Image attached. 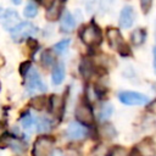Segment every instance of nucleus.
Segmentation results:
<instances>
[{
    "instance_id": "nucleus-13",
    "label": "nucleus",
    "mask_w": 156,
    "mask_h": 156,
    "mask_svg": "<svg viewBox=\"0 0 156 156\" xmlns=\"http://www.w3.org/2000/svg\"><path fill=\"white\" fill-rule=\"evenodd\" d=\"M61 30L66 32V33H69L72 32L74 28H76V20L73 17V15L69 12V11H63L62 16H61Z\"/></svg>"
},
{
    "instance_id": "nucleus-7",
    "label": "nucleus",
    "mask_w": 156,
    "mask_h": 156,
    "mask_svg": "<svg viewBox=\"0 0 156 156\" xmlns=\"http://www.w3.org/2000/svg\"><path fill=\"white\" fill-rule=\"evenodd\" d=\"M155 154H156V147L151 138L143 139L130 150V156H154Z\"/></svg>"
},
{
    "instance_id": "nucleus-27",
    "label": "nucleus",
    "mask_w": 156,
    "mask_h": 156,
    "mask_svg": "<svg viewBox=\"0 0 156 156\" xmlns=\"http://www.w3.org/2000/svg\"><path fill=\"white\" fill-rule=\"evenodd\" d=\"M112 2H113V0H101V9L102 10H108L110 7H111V5H112Z\"/></svg>"
},
{
    "instance_id": "nucleus-17",
    "label": "nucleus",
    "mask_w": 156,
    "mask_h": 156,
    "mask_svg": "<svg viewBox=\"0 0 156 156\" xmlns=\"http://www.w3.org/2000/svg\"><path fill=\"white\" fill-rule=\"evenodd\" d=\"M41 62H43V66L45 67H51L55 65V55H54V51L51 50H45L43 54H41V57H40Z\"/></svg>"
},
{
    "instance_id": "nucleus-16",
    "label": "nucleus",
    "mask_w": 156,
    "mask_h": 156,
    "mask_svg": "<svg viewBox=\"0 0 156 156\" xmlns=\"http://www.w3.org/2000/svg\"><path fill=\"white\" fill-rule=\"evenodd\" d=\"M62 107H63V100H62V98L58 96V95H52L50 98V108H51L52 113L58 115L62 111Z\"/></svg>"
},
{
    "instance_id": "nucleus-9",
    "label": "nucleus",
    "mask_w": 156,
    "mask_h": 156,
    "mask_svg": "<svg viewBox=\"0 0 156 156\" xmlns=\"http://www.w3.org/2000/svg\"><path fill=\"white\" fill-rule=\"evenodd\" d=\"M66 135L71 140H80L88 135V128L79 122H71L66 129Z\"/></svg>"
},
{
    "instance_id": "nucleus-8",
    "label": "nucleus",
    "mask_w": 156,
    "mask_h": 156,
    "mask_svg": "<svg viewBox=\"0 0 156 156\" xmlns=\"http://www.w3.org/2000/svg\"><path fill=\"white\" fill-rule=\"evenodd\" d=\"M0 21L2 23V27L7 30H12L15 29L20 23H21V18L18 16V13L11 9H7L5 11H2V13L0 15Z\"/></svg>"
},
{
    "instance_id": "nucleus-24",
    "label": "nucleus",
    "mask_w": 156,
    "mask_h": 156,
    "mask_svg": "<svg viewBox=\"0 0 156 156\" xmlns=\"http://www.w3.org/2000/svg\"><path fill=\"white\" fill-rule=\"evenodd\" d=\"M45 101L46 99L44 96H35L30 100V106L34 107L35 110H43L45 106Z\"/></svg>"
},
{
    "instance_id": "nucleus-10",
    "label": "nucleus",
    "mask_w": 156,
    "mask_h": 156,
    "mask_svg": "<svg viewBox=\"0 0 156 156\" xmlns=\"http://www.w3.org/2000/svg\"><path fill=\"white\" fill-rule=\"evenodd\" d=\"M76 118L82 124H90V123H93L94 115H93L91 107L88 104H85V102H80L76 107Z\"/></svg>"
},
{
    "instance_id": "nucleus-11",
    "label": "nucleus",
    "mask_w": 156,
    "mask_h": 156,
    "mask_svg": "<svg viewBox=\"0 0 156 156\" xmlns=\"http://www.w3.org/2000/svg\"><path fill=\"white\" fill-rule=\"evenodd\" d=\"M135 11L132 6L129 5H126L122 10H121V15H119V24L122 28L127 29L129 27H132V24L134 23L135 21Z\"/></svg>"
},
{
    "instance_id": "nucleus-6",
    "label": "nucleus",
    "mask_w": 156,
    "mask_h": 156,
    "mask_svg": "<svg viewBox=\"0 0 156 156\" xmlns=\"http://www.w3.org/2000/svg\"><path fill=\"white\" fill-rule=\"evenodd\" d=\"M118 99L122 104L128 105V106H139V105H145L149 102V98L144 94L136 93V91H121L118 94Z\"/></svg>"
},
{
    "instance_id": "nucleus-18",
    "label": "nucleus",
    "mask_w": 156,
    "mask_h": 156,
    "mask_svg": "<svg viewBox=\"0 0 156 156\" xmlns=\"http://www.w3.org/2000/svg\"><path fill=\"white\" fill-rule=\"evenodd\" d=\"M80 72H82V76L84 78H89L93 76V72H94V66L91 63V61L89 60H83L82 63H80Z\"/></svg>"
},
{
    "instance_id": "nucleus-22",
    "label": "nucleus",
    "mask_w": 156,
    "mask_h": 156,
    "mask_svg": "<svg viewBox=\"0 0 156 156\" xmlns=\"http://www.w3.org/2000/svg\"><path fill=\"white\" fill-rule=\"evenodd\" d=\"M69 44H71V39H63V40H61V41H58V43H56L55 45H54V48H52V51H55L56 54H63L67 49H68V46H69Z\"/></svg>"
},
{
    "instance_id": "nucleus-30",
    "label": "nucleus",
    "mask_w": 156,
    "mask_h": 156,
    "mask_svg": "<svg viewBox=\"0 0 156 156\" xmlns=\"http://www.w3.org/2000/svg\"><path fill=\"white\" fill-rule=\"evenodd\" d=\"M154 69L156 72V48H154Z\"/></svg>"
},
{
    "instance_id": "nucleus-15",
    "label": "nucleus",
    "mask_w": 156,
    "mask_h": 156,
    "mask_svg": "<svg viewBox=\"0 0 156 156\" xmlns=\"http://www.w3.org/2000/svg\"><path fill=\"white\" fill-rule=\"evenodd\" d=\"M145 38H146V32L145 29L143 28H136L130 34V41L133 45L138 46V45H141L144 41H145Z\"/></svg>"
},
{
    "instance_id": "nucleus-33",
    "label": "nucleus",
    "mask_w": 156,
    "mask_h": 156,
    "mask_svg": "<svg viewBox=\"0 0 156 156\" xmlns=\"http://www.w3.org/2000/svg\"><path fill=\"white\" fill-rule=\"evenodd\" d=\"M11 1H12L15 5H20V4L22 2V0H11Z\"/></svg>"
},
{
    "instance_id": "nucleus-14",
    "label": "nucleus",
    "mask_w": 156,
    "mask_h": 156,
    "mask_svg": "<svg viewBox=\"0 0 156 156\" xmlns=\"http://www.w3.org/2000/svg\"><path fill=\"white\" fill-rule=\"evenodd\" d=\"M63 79H65V66H63V63L58 62L54 66L52 74H51V80L55 85H58V84L62 83Z\"/></svg>"
},
{
    "instance_id": "nucleus-28",
    "label": "nucleus",
    "mask_w": 156,
    "mask_h": 156,
    "mask_svg": "<svg viewBox=\"0 0 156 156\" xmlns=\"http://www.w3.org/2000/svg\"><path fill=\"white\" fill-rule=\"evenodd\" d=\"M54 1H55V0H40V4L48 9L49 6H51V4H52Z\"/></svg>"
},
{
    "instance_id": "nucleus-23",
    "label": "nucleus",
    "mask_w": 156,
    "mask_h": 156,
    "mask_svg": "<svg viewBox=\"0 0 156 156\" xmlns=\"http://www.w3.org/2000/svg\"><path fill=\"white\" fill-rule=\"evenodd\" d=\"M35 124H37V129H38L39 132H48V130L50 129V127H51V122H50V119H48L46 117H40V118H38L37 122H35Z\"/></svg>"
},
{
    "instance_id": "nucleus-1",
    "label": "nucleus",
    "mask_w": 156,
    "mask_h": 156,
    "mask_svg": "<svg viewBox=\"0 0 156 156\" xmlns=\"http://www.w3.org/2000/svg\"><path fill=\"white\" fill-rule=\"evenodd\" d=\"M106 37H107V40H108L110 46L113 50H116L117 52H119L121 55L127 56L130 52L128 44L124 41L121 32L117 28H108L107 32H106Z\"/></svg>"
},
{
    "instance_id": "nucleus-5",
    "label": "nucleus",
    "mask_w": 156,
    "mask_h": 156,
    "mask_svg": "<svg viewBox=\"0 0 156 156\" xmlns=\"http://www.w3.org/2000/svg\"><path fill=\"white\" fill-rule=\"evenodd\" d=\"M52 146H54V139L48 135L39 136L33 145V156H49L50 152H52Z\"/></svg>"
},
{
    "instance_id": "nucleus-3",
    "label": "nucleus",
    "mask_w": 156,
    "mask_h": 156,
    "mask_svg": "<svg viewBox=\"0 0 156 156\" xmlns=\"http://www.w3.org/2000/svg\"><path fill=\"white\" fill-rule=\"evenodd\" d=\"M38 32H39L38 27H35L30 22H21L15 29L11 30V37L13 40L20 41V40L27 39L32 35H35Z\"/></svg>"
},
{
    "instance_id": "nucleus-19",
    "label": "nucleus",
    "mask_w": 156,
    "mask_h": 156,
    "mask_svg": "<svg viewBox=\"0 0 156 156\" xmlns=\"http://www.w3.org/2000/svg\"><path fill=\"white\" fill-rule=\"evenodd\" d=\"M113 113V106L110 104H104L100 108V113H99V119L100 121H106L108 119Z\"/></svg>"
},
{
    "instance_id": "nucleus-2",
    "label": "nucleus",
    "mask_w": 156,
    "mask_h": 156,
    "mask_svg": "<svg viewBox=\"0 0 156 156\" xmlns=\"http://www.w3.org/2000/svg\"><path fill=\"white\" fill-rule=\"evenodd\" d=\"M24 77H26V87L30 93L45 91L46 90V85L43 82V79H41V77H40V74H39L37 68L32 67Z\"/></svg>"
},
{
    "instance_id": "nucleus-21",
    "label": "nucleus",
    "mask_w": 156,
    "mask_h": 156,
    "mask_svg": "<svg viewBox=\"0 0 156 156\" xmlns=\"http://www.w3.org/2000/svg\"><path fill=\"white\" fill-rule=\"evenodd\" d=\"M23 13H24V16H26L27 18H34V17L37 16V13H38V7H37L35 2L29 1V2L26 5V7H24Z\"/></svg>"
},
{
    "instance_id": "nucleus-26",
    "label": "nucleus",
    "mask_w": 156,
    "mask_h": 156,
    "mask_svg": "<svg viewBox=\"0 0 156 156\" xmlns=\"http://www.w3.org/2000/svg\"><path fill=\"white\" fill-rule=\"evenodd\" d=\"M30 68H32V65H30V62L27 61V62H23V63L21 65V67H20V72H21L23 76H26Z\"/></svg>"
},
{
    "instance_id": "nucleus-32",
    "label": "nucleus",
    "mask_w": 156,
    "mask_h": 156,
    "mask_svg": "<svg viewBox=\"0 0 156 156\" xmlns=\"http://www.w3.org/2000/svg\"><path fill=\"white\" fill-rule=\"evenodd\" d=\"M85 4H87V6H89V5H91V4H94V1L95 0H83Z\"/></svg>"
},
{
    "instance_id": "nucleus-20",
    "label": "nucleus",
    "mask_w": 156,
    "mask_h": 156,
    "mask_svg": "<svg viewBox=\"0 0 156 156\" xmlns=\"http://www.w3.org/2000/svg\"><path fill=\"white\" fill-rule=\"evenodd\" d=\"M20 122H21V126H22V128H23L24 130H30V129L33 128V126H34V118H33L32 115L28 113V112L24 113V115L21 117Z\"/></svg>"
},
{
    "instance_id": "nucleus-31",
    "label": "nucleus",
    "mask_w": 156,
    "mask_h": 156,
    "mask_svg": "<svg viewBox=\"0 0 156 156\" xmlns=\"http://www.w3.org/2000/svg\"><path fill=\"white\" fill-rule=\"evenodd\" d=\"M4 65H5V57H4V56L0 54V68H1Z\"/></svg>"
},
{
    "instance_id": "nucleus-25",
    "label": "nucleus",
    "mask_w": 156,
    "mask_h": 156,
    "mask_svg": "<svg viewBox=\"0 0 156 156\" xmlns=\"http://www.w3.org/2000/svg\"><path fill=\"white\" fill-rule=\"evenodd\" d=\"M152 6V0H140V7L144 13H147Z\"/></svg>"
},
{
    "instance_id": "nucleus-12",
    "label": "nucleus",
    "mask_w": 156,
    "mask_h": 156,
    "mask_svg": "<svg viewBox=\"0 0 156 156\" xmlns=\"http://www.w3.org/2000/svg\"><path fill=\"white\" fill-rule=\"evenodd\" d=\"M62 6H63V0H55L51 4V6H49L46 9V13H45L46 20H49V21L57 20L62 12Z\"/></svg>"
},
{
    "instance_id": "nucleus-29",
    "label": "nucleus",
    "mask_w": 156,
    "mask_h": 156,
    "mask_svg": "<svg viewBox=\"0 0 156 156\" xmlns=\"http://www.w3.org/2000/svg\"><path fill=\"white\" fill-rule=\"evenodd\" d=\"M51 156H63V154L60 151V150H54L51 152Z\"/></svg>"
},
{
    "instance_id": "nucleus-4",
    "label": "nucleus",
    "mask_w": 156,
    "mask_h": 156,
    "mask_svg": "<svg viewBox=\"0 0 156 156\" xmlns=\"http://www.w3.org/2000/svg\"><path fill=\"white\" fill-rule=\"evenodd\" d=\"M80 39L85 45H96L101 41V32L96 24L90 23L80 30Z\"/></svg>"
}]
</instances>
